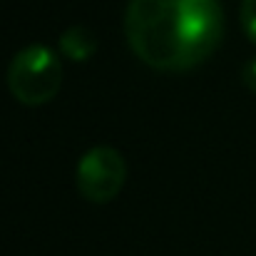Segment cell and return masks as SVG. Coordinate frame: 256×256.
<instances>
[{
	"label": "cell",
	"instance_id": "obj_5",
	"mask_svg": "<svg viewBox=\"0 0 256 256\" xmlns=\"http://www.w3.org/2000/svg\"><path fill=\"white\" fill-rule=\"evenodd\" d=\"M242 28L246 38L256 42V0H244L242 2Z\"/></svg>",
	"mask_w": 256,
	"mask_h": 256
},
{
	"label": "cell",
	"instance_id": "obj_4",
	"mask_svg": "<svg viewBox=\"0 0 256 256\" xmlns=\"http://www.w3.org/2000/svg\"><path fill=\"white\" fill-rule=\"evenodd\" d=\"M60 48H62V52H65L68 60H72V62H87L94 55V50H97V38L85 25H72V28H68L60 35Z\"/></svg>",
	"mask_w": 256,
	"mask_h": 256
},
{
	"label": "cell",
	"instance_id": "obj_6",
	"mask_svg": "<svg viewBox=\"0 0 256 256\" xmlns=\"http://www.w3.org/2000/svg\"><path fill=\"white\" fill-rule=\"evenodd\" d=\"M242 80H244V85L249 87L252 92H256V58L254 60H249L246 68L242 70Z\"/></svg>",
	"mask_w": 256,
	"mask_h": 256
},
{
	"label": "cell",
	"instance_id": "obj_2",
	"mask_svg": "<svg viewBox=\"0 0 256 256\" xmlns=\"http://www.w3.org/2000/svg\"><path fill=\"white\" fill-rule=\"evenodd\" d=\"M8 87L20 104H48L62 87V62L45 45L22 48L8 65Z\"/></svg>",
	"mask_w": 256,
	"mask_h": 256
},
{
	"label": "cell",
	"instance_id": "obj_3",
	"mask_svg": "<svg viewBox=\"0 0 256 256\" xmlns=\"http://www.w3.org/2000/svg\"><path fill=\"white\" fill-rule=\"evenodd\" d=\"M124 179H127L124 157L110 144H97L90 152H85L75 172L80 194L92 204L112 202L122 192Z\"/></svg>",
	"mask_w": 256,
	"mask_h": 256
},
{
	"label": "cell",
	"instance_id": "obj_1",
	"mask_svg": "<svg viewBox=\"0 0 256 256\" xmlns=\"http://www.w3.org/2000/svg\"><path fill=\"white\" fill-rule=\"evenodd\" d=\"M124 35L144 65L186 72L219 48L224 12L216 0H130Z\"/></svg>",
	"mask_w": 256,
	"mask_h": 256
}]
</instances>
